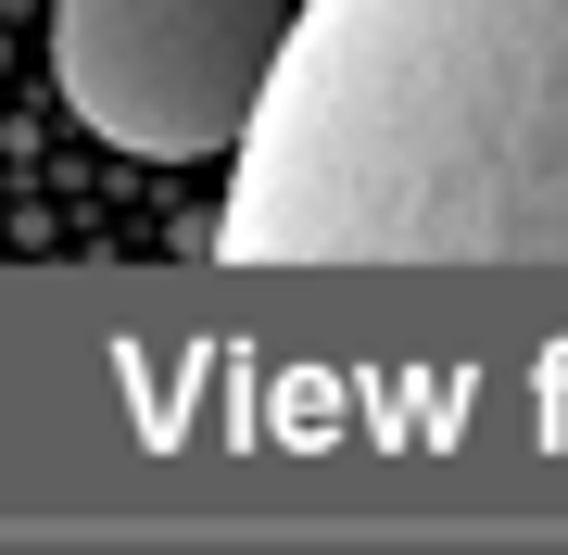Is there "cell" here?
<instances>
[{"label": "cell", "instance_id": "1", "mask_svg": "<svg viewBox=\"0 0 568 555\" xmlns=\"http://www.w3.org/2000/svg\"><path fill=\"white\" fill-rule=\"evenodd\" d=\"M227 266H568V0H304Z\"/></svg>", "mask_w": 568, "mask_h": 555}, {"label": "cell", "instance_id": "2", "mask_svg": "<svg viewBox=\"0 0 568 555\" xmlns=\"http://www.w3.org/2000/svg\"><path fill=\"white\" fill-rule=\"evenodd\" d=\"M291 25V0H51V89L126 165H241Z\"/></svg>", "mask_w": 568, "mask_h": 555}]
</instances>
